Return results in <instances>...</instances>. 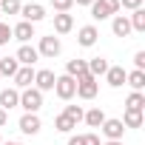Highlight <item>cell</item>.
I'll return each mask as SVG.
<instances>
[{"label":"cell","mask_w":145,"mask_h":145,"mask_svg":"<svg viewBox=\"0 0 145 145\" xmlns=\"http://www.w3.org/2000/svg\"><path fill=\"white\" fill-rule=\"evenodd\" d=\"M17 68H20V63L14 57H0V77H14Z\"/></svg>","instance_id":"ffe728a7"},{"label":"cell","mask_w":145,"mask_h":145,"mask_svg":"<svg viewBox=\"0 0 145 145\" xmlns=\"http://www.w3.org/2000/svg\"><path fill=\"white\" fill-rule=\"evenodd\" d=\"M14 105H20V91L17 88H3V91H0V108L9 111Z\"/></svg>","instance_id":"4fadbf2b"},{"label":"cell","mask_w":145,"mask_h":145,"mask_svg":"<svg viewBox=\"0 0 145 145\" xmlns=\"http://www.w3.org/2000/svg\"><path fill=\"white\" fill-rule=\"evenodd\" d=\"M125 74H128V71H125L122 65H108L105 80H108V86H111V88H120V86H125Z\"/></svg>","instance_id":"30bf717a"},{"label":"cell","mask_w":145,"mask_h":145,"mask_svg":"<svg viewBox=\"0 0 145 145\" xmlns=\"http://www.w3.org/2000/svg\"><path fill=\"white\" fill-rule=\"evenodd\" d=\"M125 128H142V111H128L125 108V114H122V120H120Z\"/></svg>","instance_id":"cb8c5ba5"},{"label":"cell","mask_w":145,"mask_h":145,"mask_svg":"<svg viewBox=\"0 0 145 145\" xmlns=\"http://www.w3.org/2000/svg\"><path fill=\"white\" fill-rule=\"evenodd\" d=\"M40 128H43V122H40L37 114H23L20 117V131L23 134H31L34 137V134H40Z\"/></svg>","instance_id":"ba28073f"},{"label":"cell","mask_w":145,"mask_h":145,"mask_svg":"<svg viewBox=\"0 0 145 145\" xmlns=\"http://www.w3.org/2000/svg\"><path fill=\"white\" fill-rule=\"evenodd\" d=\"M97 37H100V31H97L94 26H83L80 34H77V43H80L83 48H91V46L97 43Z\"/></svg>","instance_id":"9a60e30c"},{"label":"cell","mask_w":145,"mask_h":145,"mask_svg":"<svg viewBox=\"0 0 145 145\" xmlns=\"http://www.w3.org/2000/svg\"><path fill=\"white\" fill-rule=\"evenodd\" d=\"M20 108H26V114H37L43 108V91L37 88H23L20 94Z\"/></svg>","instance_id":"6da1fadb"},{"label":"cell","mask_w":145,"mask_h":145,"mask_svg":"<svg viewBox=\"0 0 145 145\" xmlns=\"http://www.w3.org/2000/svg\"><path fill=\"white\" fill-rule=\"evenodd\" d=\"M20 0H0V14H17Z\"/></svg>","instance_id":"484cf974"},{"label":"cell","mask_w":145,"mask_h":145,"mask_svg":"<svg viewBox=\"0 0 145 145\" xmlns=\"http://www.w3.org/2000/svg\"><path fill=\"white\" fill-rule=\"evenodd\" d=\"M125 108H128V111H142V108H145V94H142V91H131L128 100H125Z\"/></svg>","instance_id":"7402d4cb"},{"label":"cell","mask_w":145,"mask_h":145,"mask_svg":"<svg viewBox=\"0 0 145 145\" xmlns=\"http://www.w3.org/2000/svg\"><path fill=\"white\" fill-rule=\"evenodd\" d=\"M60 48H63V46H60V40L51 34V37H40V48H37V54H43V57H51V60H54V57L60 54Z\"/></svg>","instance_id":"8992f818"},{"label":"cell","mask_w":145,"mask_h":145,"mask_svg":"<svg viewBox=\"0 0 145 145\" xmlns=\"http://www.w3.org/2000/svg\"><path fill=\"white\" fill-rule=\"evenodd\" d=\"M111 31H114L117 37H128V34H131V23H128V17H125V14H114V20H111Z\"/></svg>","instance_id":"e0dca14e"},{"label":"cell","mask_w":145,"mask_h":145,"mask_svg":"<svg viewBox=\"0 0 145 145\" xmlns=\"http://www.w3.org/2000/svg\"><path fill=\"white\" fill-rule=\"evenodd\" d=\"M100 131L105 134V139H122V131H125V125H122L120 120H105V122L100 125Z\"/></svg>","instance_id":"9c48e42d"},{"label":"cell","mask_w":145,"mask_h":145,"mask_svg":"<svg viewBox=\"0 0 145 145\" xmlns=\"http://www.w3.org/2000/svg\"><path fill=\"white\" fill-rule=\"evenodd\" d=\"M20 12H23V20L26 23H40L43 17H46V9L40 6V3H29V6H20Z\"/></svg>","instance_id":"52a82bcc"},{"label":"cell","mask_w":145,"mask_h":145,"mask_svg":"<svg viewBox=\"0 0 145 145\" xmlns=\"http://www.w3.org/2000/svg\"><path fill=\"white\" fill-rule=\"evenodd\" d=\"M54 71H48V68H40V71H34V88L37 91H51L54 88Z\"/></svg>","instance_id":"5b68a950"},{"label":"cell","mask_w":145,"mask_h":145,"mask_svg":"<svg viewBox=\"0 0 145 145\" xmlns=\"http://www.w3.org/2000/svg\"><path fill=\"white\" fill-rule=\"evenodd\" d=\"M88 63V74L97 80V77H103L105 71H108V60L105 57H91V60H86Z\"/></svg>","instance_id":"ac0fdd59"},{"label":"cell","mask_w":145,"mask_h":145,"mask_svg":"<svg viewBox=\"0 0 145 145\" xmlns=\"http://www.w3.org/2000/svg\"><path fill=\"white\" fill-rule=\"evenodd\" d=\"M37 57H40V54H37V48H31L29 43H23V46L17 48V57H14V60H17L20 65H34V63H37Z\"/></svg>","instance_id":"7c38bea8"},{"label":"cell","mask_w":145,"mask_h":145,"mask_svg":"<svg viewBox=\"0 0 145 145\" xmlns=\"http://www.w3.org/2000/svg\"><path fill=\"white\" fill-rule=\"evenodd\" d=\"M97 80L91 77V74H86V77H80L77 80V97H83V100H94L97 97Z\"/></svg>","instance_id":"277c9868"},{"label":"cell","mask_w":145,"mask_h":145,"mask_svg":"<svg viewBox=\"0 0 145 145\" xmlns=\"http://www.w3.org/2000/svg\"><path fill=\"white\" fill-rule=\"evenodd\" d=\"M12 37H17V40H20V43H29V40H31V37H34V26H31V23H26V20H23V23H17V26H14V29H12Z\"/></svg>","instance_id":"d6986e66"},{"label":"cell","mask_w":145,"mask_h":145,"mask_svg":"<svg viewBox=\"0 0 145 145\" xmlns=\"http://www.w3.org/2000/svg\"><path fill=\"white\" fill-rule=\"evenodd\" d=\"M51 6L57 9V14H63V12H68L71 6H74V0H51Z\"/></svg>","instance_id":"f1b7e54d"},{"label":"cell","mask_w":145,"mask_h":145,"mask_svg":"<svg viewBox=\"0 0 145 145\" xmlns=\"http://www.w3.org/2000/svg\"><path fill=\"white\" fill-rule=\"evenodd\" d=\"M71 29H74V17H71L68 12L54 14V31H57V34H68Z\"/></svg>","instance_id":"2e32d148"},{"label":"cell","mask_w":145,"mask_h":145,"mask_svg":"<svg viewBox=\"0 0 145 145\" xmlns=\"http://www.w3.org/2000/svg\"><path fill=\"white\" fill-rule=\"evenodd\" d=\"M63 114H65V117H68L71 122H74V125H77V122L83 120V114H86V111H83L80 105H65V111H63Z\"/></svg>","instance_id":"83f0119b"},{"label":"cell","mask_w":145,"mask_h":145,"mask_svg":"<svg viewBox=\"0 0 145 145\" xmlns=\"http://www.w3.org/2000/svg\"><path fill=\"white\" fill-rule=\"evenodd\" d=\"M65 74L74 77V80L86 77V74H88V63H86V60H68V63H65Z\"/></svg>","instance_id":"5bb4252c"},{"label":"cell","mask_w":145,"mask_h":145,"mask_svg":"<svg viewBox=\"0 0 145 145\" xmlns=\"http://www.w3.org/2000/svg\"><path fill=\"white\" fill-rule=\"evenodd\" d=\"M54 91H57L60 100H71V97L77 94V80H74V77H68V74H63V77L54 80Z\"/></svg>","instance_id":"3957f363"},{"label":"cell","mask_w":145,"mask_h":145,"mask_svg":"<svg viewBox=\"0 0 145 145\" xmlns=\"http://www.w3.org/2000/svg\"><path fill=\"white\" fill-rule=\"evenodd\" d=\"M54 128H57V131H63V134H68L71 128H77V125L71 122V120H68L65 114H60V117H54Z\"/></svg>","instance_id":"4316f807"},{"label":"cell","mask_w":145,"mask_h":145,"mask_svg":"<svg viewBox=\"0 0 145 145\" xmlns=\"http://www.w3.org/2000/svg\"><path fill=\"white\" fill-rule=\"evenodd\" d=\"M117 12H120V0H94V3H91V17L94 20L114 17Z\"/></svg>","instance_id":"7a4b0ae2"},{"label":"cell","mask_w":145,"mask_h":145,"mask_svg":"<svg viewBox=\"0 0 145 145\" xmlns=\"http://www.w3.org/2000/svg\"><path fill=\"white\" fill-rule=\"evenodd\" d=\"M0 145H3V139H0Z\"/></svg>","instance_id":"f35d334b"},{"label":"cell","mask_w":145,"mask_h":145,"mask_svg":"<svg viewBox=\"0 0 145 145\" xmlns=\"http://www.w3.org/2000/svg\"><path fill=\"white\" fill-rule=\"evenodd\" d=\"M120 9H131V12H137V9H142V0H120Z\"/></svg>","instance_id":"f546056e"},{"label":"cell","mask_w":145,"mask_h":145,"mask_svg":"<svg viewBox=\"0 0 145 145\" xmlns=\"http://www.w3.org/2000/svg\"><path fill=\"white\" fill-rule=\"evenodd\" d=\"M9 40H12V29H9L6 23H0V46H6Z\"/></svg>","instance_id":"4dcf8cb0"},{"label":"cell","mask_w":145,"mask_h":145,"mask_svg":"<svg viewBox=\"0 0 145 145\" xmlns=\"http://www.w3.org/2000/svg\"><path fill=\"white\" fill-rule=\"evenodd\" d=\"M134 65H137V71H145V51L134 54Z\"/></svg>","instance_id":"1f68e13d"},{"label":"cell","mask_w":145,"mask_h":145,"mask_svg":"<svg viewBox=\"0 0 145 145\" xmlns=\"http://www.w3.org/2000/svg\"><path fill=\"white\" fill-rule=\"evenodd\" d=\"M68 145H83V137H71V139H68Z\"/></svg>","instance_id":"e575fe53"},{"label":"cell","mask_w":145,"mask_h":145,"mask_svg":"<svg viewBox=\"0 0 145 145\" xmlns=\"http://www.w3.org/2000/svg\"><path fill=\"white\" fill-rule=\"evenodd\" d=\"M83 120L88 122V128H100V125L105 122V114H103V108H91V111L83 114Z\"/></svg>","instance_id":"603a6c76"},{"label":"cell","mask_w":145,"mask_h":145,"mask_svg":"<svg viewBox=\"0 0 145 145\" xmlns=\"http://www.w3.org/2000/svg\"><path fill=\"white\" fill-rule=\"evenodd\" d=\"M105 145H122V139H108Z\"/></svg>","instance_id":"8d00e7d4"},{"label":"cell","mask_w":145,"mask_h":145,"mask_svg":"<svg viewBox=\"0 0 145 145\" xmlns=\"http://www.w3.org/2000/svg\"><path fill=\"white\" fill-rule=\"evenodd\" d=\"M0 80H3V77H0Z\"/></svg>","instance_id":"ab89813d"},{"label":"cell","mask_w":145,"mask_h":145,"mask_svg":"<svg viewBox=\"0 0 145 145\" xmlns=\"http://www.w3.org/2000/svg\"><path fill=\"white\" fill-rule=\"evenodd\" d=\"M83 145H100V137L94 131H88V134H83Z\"/></svg>","instance_id":"d6a6232c"},{"label":"cell","mask_w":145,"mask_h":145,"mask_svg":"<svg viewBox=\"0 0 145 145\" xmlns=\"http://www.w3.org/2000/svg\"><path fill=\"white\" fill-rule=\"evenodd\" d=\"M31 83H34V68L31 65H20L17 74H14V86L17 88H31Z\"/></svg>","instance_id":"8fae6325"},{"label":"cell","mask_w":145,"mask_h":145,"mask_svg":"<svg viewBox=\"0 0 145 145\" xmlns=\"http://www.w3.org/2000/svg\"><path fill=\"white\" fill-rule=\"evenodd\" d=\"M74 3H77V6H91L94 0H74Z\"/></svg>","instance_id":"d590c367"},{"label":"cell","mask_w":145,"mask_h":145,"mask_svg":"<svg viewBox=\"0 0 145 145\" xmlns=\"http://www.w3.org/2000/svg\"><path fill=\"white\" fill-rule=\"evenodd\" d=\"M3 145H23V142H3Z\"/></svg>","instance_id":"74e56055"},{"label":"cell","mask_w":145,"mask_h":145,"mask_svg":"<svg viewBox=\"0 0 145 145\" xmlns=\"http://www.w3.org/2000/svg\"><path fill=\"white\" fill-rule=\"evenodd\" d=\"M125 83H128L134 91H142V88H145V71H137V68L128 71V74H125Z\"/></svg>","instance_id":"44dd1931"},{"label":"cell","mask_w":145,"mask_h":145,"mask_svg":"<svg viewBox=\"0 0 145 145\" xmlns=\"http://www.w3.org/2000/svg\"><path fill=\"white\" fill-rule=\"evenodd\" d=\"M6 122H9V111H3V108H0V128H3Z\"/></svg>","instance_id":"836d02e7"},{"label":"cell","mask_w":145,"mask_h":145,"mask_svg":"<svg viewBox=\"0 0 145 145\" xmlns=\"http://www.w3.org/2000/svg\"><path fill=\"white\" fill-rule=\"evenodd\" d=\"M128 23H131V31H145V9H137Z\"/></svg>","instance_id":"d4e9b609"}]
</instances>
